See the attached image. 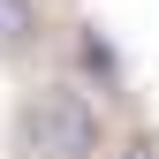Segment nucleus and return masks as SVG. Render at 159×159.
<instances>
[{
  "label": "nucleus",
  "instance_id": "obj_2",
  "mask_svg": "<svg viewBox=\"0 0 159 159\" xmlns=\"http://www.w3.org/2000/svg\"><path fill=\"white\" fill-rule=\"evenodd\" d=\"M46 46V0H0V68L30 61Z\"/></svg>",
  "mask_w": 159,
  "mask_h": 159
},
{
  "label": "nucleus",
  "instance_id": "obj_1",
  "mask_svg": "<svg viewBox=\"0 0 159 159\" xmlns=\"http://www.w3.org/2000/svg\"><path fill=\"white\" fill-rule=\"evenodd\" d=\"M8 144H15V159H98L106 152V114L84 84L46 76V84H30L15 98Z\"/></svg>",
  "mask_w": 159,
  "mask_h": 159
}]
</instances>
